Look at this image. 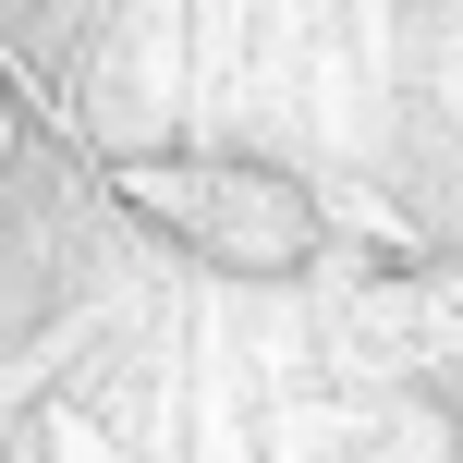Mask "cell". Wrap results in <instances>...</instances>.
<instances>
[{
    "label": "cell",
    "mask_w": 463,
    "mask_h": 463,
    "mask_svg": "<svg viewBox=\"0 0 463 463\" xmlns=\"http://www.w3.org/2000/svg\"><path fill=\"white\" fill-rule=\"evenodd\" d=\"M98 208L135 220L146 244L195 256L220 280H305L329 256V208L305 171L244 159V146H122V159L86 171Z\"/></svg>",
    "instance_id": "1"
}]
</instances>
